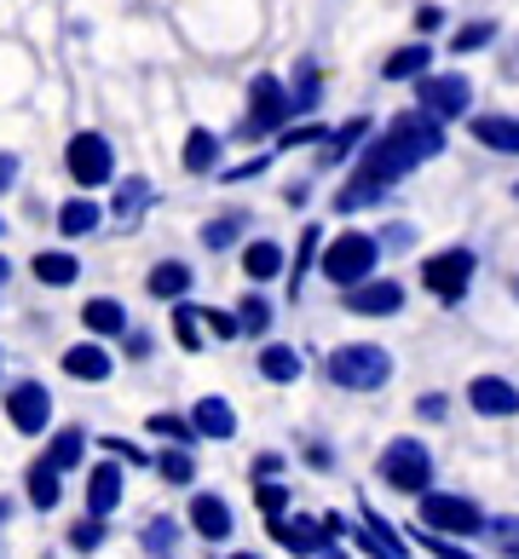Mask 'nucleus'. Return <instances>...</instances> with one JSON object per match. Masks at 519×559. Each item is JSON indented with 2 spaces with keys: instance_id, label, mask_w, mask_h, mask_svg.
Masks as SVG:
<instances>
[{
  "instance_id": "nucleus-1",
  "label": "nucleus",
  "mask_w": 519,
  "mask_h": 559,
  "mask_svg": "<svg viewBox=\"0 0 519 559\" xmlns=\"http://www.w3.org/2000/svg\"><path fill=\"white\" fill-rule=\"evenodd\" d=\"M329 381L341 392H376L392 381V352L387 346H369V341H352L329 352Z\"/></svg>"
},
{
  "instance_id": "nucleus-2",
  "label": "nucleus",
  "mask_w": 519,
  "mask_h": 559,
  "mask_svg": "<svg viewBox=\"0 0 519 559\" xmlns=\"http://www.w3.org/2000/svg\"><path fill=\"white\" fill-rule=\"evenodd\" d=\"M376 260H381V237H369V231H341V237L318 254L323 277L335 283V288H352V283L376 277Z\"/></svg>"
},
{
  "instance_id": "nucleus-3",
  "label": "nucleus",
  "mask_w": 519,
  "mask_h": 559,
  "mask_svg": "<svg viewBox=\"0 0 519 559\" xmlns=\"http://www.w3.org/2000/svg\"><path fill=\"white\" fill-rule=\"evenodd\" d=\"M295 121V98L278 75H255L248 81V116H243V139H266V133H283Z\"/></svg>"
},
{
  "instance_id": "nucleus-4",
  "label": "nucleus",
  "mask_w": 519,
  "mask_h": 559,
  "mask_svg": "<svg viewBox=\"0 0 519 559\" xmlns=\"http://www.w3.org/2000/svg\"><path fill=\"white\" fill-rule=\"evenodd\" d=\"M381 479L392 490H404V496H427L433 490V455L427 444H415V439H392L381 450Z\"/></svg>"
},
{
  "instance_id": "nucleus-5",
  "label": "nucleus",
  "mask_w": 519,
  "mask_h": 559,
  "mask_svg": "<svg viewBox=\"0 0 519 559\" xmlns=\"http://www.w3.org/2000/svg\"><path fill=\"white\" fill-rule=\"evenodd\" d=\"M64 168H70V179L81 185V191H98V185H110L116 179V151H110V139L104 133H75L70 144H64Z\"/></svg>"
},
{
  "instance_id": "nucleus-6",
  "label": "nucleus",
  "mask_w": 519,
  "mask_h": 559,
  "mask_svg": "<svg viewBox=\"0 0 519 559\" xmlns=\"http://www.w3.org/2000/svg\"><path fill=\"white\" fill-rule=\"evenodd\" d=\"M473 272H480V254H473V248H462V242H456V248H439V254L422 260V283H427L439 300H450V306L468 295Z\"/></svg>"
},
{
  "instance_id": "nucleus-7",
  "label": "nucleus",
  "mask_w": 519,
  "mask_h": 559,
  "mask_svg": "<svg viewBox=\"0 0 519 559\" xmlns=\"http://www.w3.org/2000/svg\"><path fill=\"white\" fill-rule=\"evenodd\" d=\"M415 168H422V156L404 151L399 133H381V139H369L364 151H358V174H369L376 185H387V191H392V185H404Z\"/></svg>"
},
{
  "instance_id": "nucleus-8",
  "label": "nucleus",
  "mask_w": 519,
  "mask_h": 559,
  "mask_svg": "<svg viewBox=\"0 0 519 559\" xmlns=\"http://www.w3.org/2000/svg\"><path fill=\"white\" fill-rule=\"evenodd\" d=\"M422 525H427V531H439V536H473V531H485L491 520L468 502V496L427 490V496H422Z\"/></svg>"
},
{
  "instance_id": "nucleus-9",
  "label": "nucleus",
  "mask_w": 519,
  "mask_h": 559,
  "mask_svg": "<svg viewBox=\"0 0 519 559\" xmlns=\"http://www.w3.org/2000/svg\"><path fill=\"white\" fill-rule=\"evenodd\" d=\"M415 105H422V110H433V116H439V121H462L468 110H473V81L468 75H422V81H415Z\"/></svg>"
},
{
  "instance_id": "nucleus-10",
  "label": "nucleus",
  "mask_w": 519,
  "mask_h": 559,
  "mask_svg": "<svg viewBox=\"0 0 519 559\" xmlns=\"http://www.w3.org/2000/svg\"><path fill=\"white\" fill-rule=\"evenodd\" d=\"M7 421H12V432H24V439L47 432L52 427V392L40 386L35 376L30 381H12L7 386Z\"/></svg>"
},
{
  "instance_id": "nucleus-11",
  "label": "nucleus",
  "mask_w": 519,
  "mask_h": 559,
  "mask_svg": "<svg viewBox=\"0 0 519 559\" xmlns=\"http://www.w3.org/2000/svg\"><path fill=\"white\" fill-rule=\"evenodd\" d=\"M387 133H399L404 151H415L422 162H433V156L445 151V121L433 116V110H422V105H415V110H399V116L387 121Z\"/></svg>"
},
{
  "instance_id": "nucleus-12",
  "label": "nucleus",
  "mask_w": 519,
  "mask_h": 559,
  "mask_svg": "<svg viewBox=\"0 0 519 559\" xmlns=\"http://www.w3.org/2000/svg\"><path fill=\"white\" fill-rule=\"evenodd\" d=\"M341 300H346V312H358V318H392V312H404V283L364 277V283L341 288Z\"/></svg>"
},
{
  "instance_id": "nucleus-13",
  "label": "nucleus",
  "mask_w": 519,
  "mask_h": 559,
  "mask_svg": "<svg viewBox=\"0 0 519 559\" xmlns=\"http://www.w3.org/2000/svg\"><path fill=\"white\" fill-rule=\"evenodd\" d=\"M468 404H473V416L508 421V416H519V386L503 376H480V381H468Z\"/></svg>"
},
{
  "instance_id": "nucleus-14",
  "label": "nucleus",
  "mask_w": 519,
  "mask_h": 559,
  "mask_svg": "<svg viewBox=\"0 0 519 559\" xmlns=\"http://www.w3.org/2000/svg\"><path fill=\"white\" fill-rule=\"evenodd\" d=\"M468 133L485 144L496 156H519V116H503V110H485V116H468Z\"/></svg>"
},
{
  "instance_id": "nucleus-15",
  "label": "nucleus",
  "mask_w": 519,
  "mask_h": 559,
  "mask_svg": "<svg viewBox=\"0 0 519 559\" xmlns=\"http://www.w3.org/2000/svg\"><path fill=\"white\" fill-rule=\"evenodd\" d=\"M278 543L288 548V554H300V559H311V554H323L329 543H335V531H329L323 520H311V513H300V520H283L278 531Z\"/></svg>"
},
{
  "instance_id": "nucleus-16",
  "label": "nucleus",
  "mask_w": 519,
  "mask_h": 559,
  "mask_svg": "<svg viewBox=\"0 0 519 559\" xmlns=\"http://www.w3.org/2000/svg\"><path fill=\"white\" fill-rule=\"evenodd\" d=\"M191 531L202 543H225V536H232V502H225L220 490H202L191 502Z\"/></svg>"
},
{
  "instance_id": "nucleus-17",
  "label": "nucleus",
  "mask_w": 519,
  "mask_h": 559,
  "mask_svg": "<svg viewBox=\"0 0 519 559\" xmlns=\"http://www.w3.org/2000/svg\"><path fill=\"white\" fill-rule=\"evenodd\" d=\"M288 272V254H283V242L278 237H255L243 248V277L248 283H272V277H283Z\"/></svg>"
},
{
  "instance_id": "nucleus-18",
  "label": "nucleus",
  "mask_w": 519,
  "mask_h": 559,
  "mask_svg": "<svg viewBox=\"0 0 519 559\" xmlns=\"http://www.w3.org/2000/svg\"><path fill=\"white\" fill-rule=\"evenodd\" d=\"M116 508H121V462H98V467L87 473V513L110 520Z\"/></svg>"
},
{
  "instance_id": "nucleus-19",
  "label": "nucleus",
  "mask_w": 519,
  "mask_h": 559,
  "mask_svg": "<svg viewBox=\"0 0 519 559\" xmlns=\"http://www.w3.org/2000/svg\"><path fill=\"white\" fill-rule=\"evenodd\" d=\"M110 369H116V358H110V352H104L98 341H81V346H70V352H64V376L87 381V386L110 381Z\"/></svg>"
},
{
  "instance_id": "nucleus-20",
  "label": "nucleus",
  "mask_w": 519,
  "mask_h": 559,
  "mask_svg": "<svg viewBox=\"0 0 519 559\" xmlns=\"http://www.w3.org/2000/svg\"><path fill=\"white\" fill-rule=\"evenodd\" d=\"M24 490H30L35 513H52V508H58V496H64V473H58L47 455H35L30 473H24Z\"/></svg>"
},
{
  "instance_id": "nucleus-21",
  "label": "nucleus",
  "mask_w": 519,
  "mask_h": 559,
  "mask_svg": "<svg viewBox=\"0 0 519 559\" xmlns=\"http://www.w3.org/2000/svg\"><path fill=\"white\" fill-rule=\"evenodd\" d=\"M98 225H104V209H98V202H93L87 191L70 197L64 209H58V237H64V242H75V237H93Z\"/></svg>"
},
{
  "instance_id": "nucleus-22",
  "label": "nucleus",
  "mask_w": 519,
  "mask_h": 559,
  "mask_svg": "<svg viewBox=\"0 0 519 559\" xmlns=\"http://www.w3.org/2000/svg\"><path fill=\"white\" fill-rule=\"evenodd\" d=\"M191 283H197V272L185 260H156L151 277H144V288H151L156 300H185V295H191Z\"/></svg>"
},
{
  "instance_id": "nucleus-23",
  "label": "nucleus",
  "mask_w": 519,
  "mask_h": 559,
  "mask_svg": "<svg viewBox=\"0 0 519 559\" xmlns=\"http://www.w3.org/2000/svg\"><path fill=\"white\" fill-rule=\"evenodd\" d=\"M220 144H225V139H220L214 128H191V133H185V151H179L185 174H197V179L214 174V168H220Z\"/></svg>"
},
{
  "instance_id": "nucleus-24",
  "label": "nucleus",
  "mask_w": 519,
  "mask_h": 559,
  "mask_svg": "<svg viewBox=\"0 0 519 559\" xmlns=\"http://www.w3.org/2000/svg\"><path fill=\"white\" fill-rule=\"evenodd\" d=\"M427 70H433V47H427V40H410V47L387 52V64H381V81H422Z\"/></svg>"
},
{
  "instance_id": "nucleus-25",
  "label": "nucleus",
  "mask_w": 519,
  "mask_h": 559,
  "mask_svg": "<svg viewBox=\"0 0 519 559\" xmlns=\"http://www.w3.org/2000/svg\"><path fill=\"white\" fill-rule=\"evenodd\" d=\"M191 421H197V432L202 439H237V409L225 404V399H202L197 409H191Z\"/></svg>"
},
{
  "instance_id": "nucleus-26",
  "label": "nucleus",
  "mask_w": 519,
  "mask_h": 559,
  "mask_svg": "<svg viewBox=\"0 0 519 559\" xmlns=\"http://www.w3.org/2000/svg\"><path fill=\"white\" fill-rule=\"evenodd\" d=\"M35 283H47V288H70L81 277V260L70 254V248H47V254H35Z\"/></svg>"
},
{
  "instance_id": "nucleus-27",
  "label": "nucleus",
  "mask_w": 519,
  "mask_h": 559,
  "mask_svg": "<svg viewBox=\"0 0 519 559\" xmlns=\"http://www.w3.org/2000/svg\"><path fill=\"white\" fill-rule=\"evenodd\" d=\"M81 323H87L93 329V335H128V306H121V300H110V295H98V300H87V306H81Z\"/></svg>"
},
{
  "instance_id": "nucleus-28",
  "label": "nucleus",
  "mask_w": 519,
  "mask_h": 559,
  "mask_svg": "<svg viewBox=\"0 0 519 559\" xmlns=\"http://www.w3.org/2000/svg\"><path fill=\"white\" fill-rule=\"evenodd\" d=\"M376 202H387V185H376L369 174L352 168V179L335 191V214H358V209H376Z\"/></svg>"
},
{
  "instance_id": "nucleus-29",
  "label": "nucleus",
  "mask_w": 519,
  "mask_h": 559,
  "mask_svg": "<svg viewBox=\"0 0 519 559\" xmlns=\"http://www.w3.org/2000/svg\"><path fill=\"white\" fill-rule=\"evenodd\" d=\"M369 133H376V121H369V116L341 121V128L329 133V144H323V162H346L352 151H364V144H369Z\"/></svg>"
},
{
  "instance_id": "nucleus-30",
  "label": "nucleus",
  "mask_w": 519,
  "mask_h": 559,
  "mask_svg": "<svg viewBox=\"0 0 519 559\" xmlns=\"http://www.w3.org/2000/svg\"><path fill=\"white\" fill-rule=\"evenodd\" d=\"M87 444H93V439H87L81 427H58V432H52V444L40 450V455H47L58 473H75V467H81V455H87Z\"/></svg>"
},
{
  "instance_id": "nucleus-31",
  "label": "nucleus",
  "mask_w": 519,
  "mask_h": 559,
  "mask_svg": "<svg viewBox=\"0 0 519 559\" xmlns=\"http://www.w3.org/2000/svg\"><path fill=\"white\" fill-rule=\"evenodd\" d=\"M288 98H295V116H311V110H318V98H323V70L311 64V58H300V64H295Z\"/></svg>"
},
{
  "instance_id": "nucleus-32",
  "label": "nucleus",
  "mask_w": 519,
  "mask_h": 559,
  "mask_svg": "<svg viewBox=\"0 0 519 559\" xmlns=\"http://www.w3.org/2000/svg\"><path fill=\"white\" fill-rule=\"evenodd\" d=\"M255 369H260L272 386H288V381L300 376V352H295V346H260V364H255Z\"/></svg>"
},
{
  "instance_id": "nucleus-33",
  "label": "nucleus",
  "mask_w": 519,
  "mask_h": 559,
  "mask_svg": "<svg viewBox=\"0 0 519 559\" xmlns=\"http://www.w3.org/2000/svg\"><path fill=\"white\" fill-rule=\"evenodd\" d=\"M248 231V214H220V219H208L202 225V248H208V254H225V248H237V237Z\"/></svg>"
},
{
  "instance_id": "nucleus-34",
  "label": "nucleus",
  "mask_w": 519,
  "mask_h": 559,
  "mask_svg": "<svg viewBox=\"0 0 519 559\" xmlns=\"http://www.w3.org/2000/svg\"><path fill=\"white\" fill-rule=\"evenodd\" d=\"M139 548L151 554V559H168L179 548V520H174V513H156V520L139 531Z\"/></svg>"
},
{
  "instance_id": "nucleus-35",
  "label": "nucleus",
  "mask_w": 519,
  "mask_h": 559,
  "mask_svg": "<svg viewBox=\"0 0 519 559\" xmlns=\"http://www.w3.org/2000/svg\"><path fill=\"white\" fill-rule=\"evenodd\" d=\"M156 473L168 485H197V455H191V444H168L156 455Z\"/></svg>"
},
{
  "instance_id": "nucleus-36",
  "label": "nucleus",
  "mask_w": 519,
  "mask_h": 559,
  "mask_svg": "<svg viewBox=\"0 0 519 559\" xmlns=\"http://www.w3.org/2000/svg\"><path fill=\"white\" fill-rule=\"evenodd\" d=\"M144 202H151V179H128V185H116V197H110V214L128 225V219H139L144 214Z\"/></svg>"
},
{
  "instance_id": "nucleus-37",
  "label": "nucleus",
  "mask_w": 519,
  "mask_h": 559,
  "mask_svg": "<svg viewBox=\"0 0 519 559\" xmlns=\"http://www.w3.org/2000/svg\"><path fill=\"white\" fill-rule=\"evenodd\" d=\"M237 323H243V335L266 341V329L278 323V312H272V300H266V295H243L237 300Z\"/></svg>"
},
{
  "instance_id": "nucleus-38",
  "label": "nucleus",
  "mask_w": 519,
  "mask_h": 559,
  "mask_svg": "<svg viewBox=\"0 0 519 559\" xmlns=\"http://www.w3.org/2000/svg\"><path fill=\"white\" fill-rule=\"evenodd\" d=\"M255 508H260L266 531H278V525L288 520V490H283L278 479H260V485H255Z\"/></svg>"
},
{
  "instance_id": "nucleus-39",
  "label": "nucleus",
  "mask_w": 519,
  "mask_h": 559,
  "mask_svg": "<svg viewBox=\"0 0 519 559\" xmlns=\"http://www.w3.org/2000/svg\"><path fill=\"white\" fill-rule=\"evenodd\" d=\"M323 254V231L318 225H306L300 231V248H295V272H288V295H300V283L311 277V260Z\"/></svg>"
},
{
  "instance_id": "nucleus-40",
  "label": "nucleus",
  "mask_w": 519,
  "mask_h": 559,
  "mask_svg": "<svg viewBox=\"0 0 519 559\" xmlns=\"http://www.w3.org/2000/svg\"><path fill=\"white\" fill-rule=\"evenodd\" d=\"M202 306H191V300H174V341L185 346V352H197L202 346Z\"/></svg>"
},
{
  "instance_id": "nucleus-41",
  "label": "nucleus",
  "mask_w": 519,
  "mask_h": 559,
  "mask_svg": "<svg viewBox=\"0 0 519 559\" xmlns=\"http://www.w3.org/2000/svg\"><path fill=\"white\" fill-rule=\"evenodd\" d=\"M491 40H496V24H491V17H473V24H462V29L450 35V52H456V58H468V52L491 47Z\"/></svg>"
},
{
  "instance_id": "nucleus-42",
  "label": "nucleus",
  "mask_w": 519,
  "mask_h": 559,
  "mask_svg": "<svg viewBox=\"0 0 519 559\" xmlns=\"http://www.w3.org/2000/svg\"><path fill=\"white\" fill-rule=\"evenodd\" d=\"M104 536H110V525H104L98 513H87V520H75V525H70V548H75V554H98V548H104Z\"/></svg>"
},
{
  "instance_id": "nucleus-43",
  "label": "nucleus",
  "mask_w": 519,
  "mask_h": 559,
  "mask_svg": "<svg viewBox=\"0 0 519 559\" xmlns=\"http://www.w3.org/2000/svg\"><path fill=\"white\" fill-rule=\"evenodd\" d=\"M151 432H156V439H168V444H197L202 439L191 416H151Z\"/></svg>"
},
{
  "instance_id": "nucleus-44",
  "label": "nucleus",
  "mask_w": 519,
  "mask_h": 559,
  "mask_svg": "<svg viewBox=\"0 0 519 559\" xmlns=\"http://www.w3.org/2000/svg\"><path fill=\"white\" fill-rule=\"evenodd\" d=\"M306 144H329V128H323V121H295V128H283L278 151H306Z\"/></svg>"
},
{
  "instance_id": "nucleus-45",
  "label": "nucleus",
  "mask_w": 519,
  "mask_h": 559,
  "mask_svg": "<svg viewBox=\"0 0 519 559\" xmlns=\"http://www.w3.org/2000/svg\"><path fill=\"white\" fill-rule=\"evenodd\" d=\"M202 323H208V335H214V341H237L243 335L237 312H220V306H202Z\"/></svg>"
},
{
  "instance_id": "nucleus-46",
  "label": "nucleus",
  "mask_w": 519,
  "mask_h": 559,
  "mask_svg": "<svg viewBox=\"0 0 519 559\" xmlns=\"http://www.w3.org/2000/svg\"><path fill=\"white\" fill-rule=\"evenodd\" d=\"M381 248H399V254H404V248H415V225L410 219H392L387 231H381Z\"/></svg>"
},
{
  "instance_id": "nucleus-47",
  "label": "nucleus",
  "mask_w": 519,
  "mask_h": 559,
  "mask_svg": "<svg viewBox=\"0 0 519 559\" xmlns=\"http://www.w3.org/2000/svg\"><path fill=\"white\" fill-rule=\"evenodd\" d=\"M104 450L110 455H128V467H144V462H156V455H144L133 439H104Z\"/></svg>"
},
{
  "instance_id": "nucleus-48",
  "label": "nucleus",
  "mask_w": 519,
  "mask_h": 559,
  "mask_svg": "<svg viewBox=\"0 0 519 559\" xmlns=\"http://www.w3.org/2000/svg\"><path fill=\"white\" fill-rule=\"evenodd\" d=\"M415 409H422V421H445L450 399H445V392H422V404H415Z\"/></svg>"
},
{
  "instance_id": "nucleus-49",
  "label": "nucleus",
  "mask_w": 519,
  "mask_h": 559,
  "mask_svg": "<svg viewBox=\"0 0 519 559\" xmlns=\"http://www.w3.org/2000/svg\"><path fill=\"white\" fill-rule=\"evenodd\" d=\"M278 473H283V455H278V450H260V455H255V485H260V479H278Z\"/></svg>"
},
{
  "instance_id": "nucleus-50",
  "label": "nucleus",
  "mask_w": 519,
  "mask_h": 559,
  "mask_svg": "<svg viewBox=\"0 0 519 559\" xmlns=\"http://www.w3.org/2000/svg\"><path fill=\"white\" fill-rule=\"evenodd\" d=\"M17 174H24V162H17L12 151H0V197H7L12 185H17Z\"/></svg>"
},
{
  "instance_id": "nucleus-51",
  "label": "nucleus",
  "mask_w": 519,
  "mask_h": 559,
  "mask_svg": "<svg viewBox=\"0 0 519 559\" xmlns=\"http://www.w3.org/2000/svg\"><path fill=\"white\" fill-rule=\"evenodd\" d=\"M439 24H445V7H433V0H427V7H415V29H422V35H433Z\"/></svg>"
},
{
  "instance_id": "nucleus-52",
  "label": "nucleus",
  "mask_w": 519,
  "mask_h": 559,
  "mask_svg": "<svg viewBox=\"0 0 519 559\" xmlns=\"http://www.w3.org/2000/svg\"><path fill=\"white\" fill-rule=\"evenodd\" d=\"M272 156H278V151H266V156H255V162H243V168H225V179H255V174L272 168Z\"/></svg>"
},
{
  "instance_id": "nucleus-53",
  "label": "nucleus",
  "mask_w": 519,
  "mask_h": 559,
  "mask_svg": "<svg viewBox=\"0 0 519 559\" xmlns=\"http://www.w3.org/2000/svg\"><path fill=\"white\" fill-rule=\"evenodd\" d=\"M427 548H433V554H439V559H473V554H462V548H456V543H445V536H439V531H433V536H427Z\"/></svg>"
},
{
  "instance_id": "nucleus-54",
  "label": "nucleus",
  "mask_w": 519,
  "mask_h": 559,
  "mask_svg": "<svg viewBox=\"0 0 519 559\" xmlns=\"http://www.w3.org/2000/svg\"><path fill=\"white\" fill-rule=\"evenodd\" d=\"M306 462L318 473H329V467H335V455H329V444H306Z\"/></svg>"
},
{
  "instance_id": "nucleus-55",
  "label": "nucleus",
  "mask_w": 519,
  "mask_h": 559,
  "mask_svg": "<svg viewBox=\"0 0 519 559\" xmlns=\"http://www.w3.org/2000/svg\"><path fill=\"white\" fill-rule=\"evenodd\" d=\"M128 358H151V335L144 329H128Z\"/></svg>"
},
{
  "instance_id": "nucleus-56",
  "label": "nucleus",
  "mask_w": 519,
  "mask_h": 559,
  "mask_svg": "<svg viewBox=\"0 0 519 559\" xmlns=\"http://www.w3.org/2000/svg\"><path fill=\"white\" fill-rule=\"evenodd\" d=\"M503 70H508V75H514V81H519V47H514V52H508V64H503Z\"/></svg>"
},
{
  "instance_id": "nucleus-57",
  "label": "nucleus",
  "mask_w": 519,
  "mask_h": 559,
  "mask_svg": "<svg viewBox=\"0 0 519 559\" xmlns=\"http://www.w3.org/2000/svg\"><path fill=\"white\" fill-rule=\"evenodd\" d=\"M12 520V502H7V496H0V525H7Z\"/></svg>"
},
{
  "instance_id": "nucleus-58",
  "label": "nucleus",
  "mask_w": 519,
  "mask_h": 559,
  "mask_svg": "<svg viewBox=\"0 0 519 559\" xmlns=\"http://www.w3.org/2000/svg\"><path fill=\"white\" fill-rule=\"evenodd\" d=\"M7 277H12V260H7V254H0V283H7Z\"/></svg>"
},
{
  "instance_id": "nucleus-59",
  "label": "nucleus",
  "mask_w": 519,
  "mask_h": 559,
  "mask_svg": "<svg viewBox=\"0 0 519 559\" xmlns=\"http://www.w3.org/2000/svg\"><path fill=\"white\" fill-rule=\"evenodd\" d=\"M225 559H266V554H225Z\"/></svg>"
},
{
  "instance_id": "nucleus-60",
  "label": "nucleus",
  "mask_w": 519,
  "mask_h": 559,
  "mask_svg": "<svg viewBox=\"0 0 519 559\" xmlns=\"http://www.w3.org/2000/svg\"><path fill=\"white\" fill-rule=\"evenodd\" d=\"M0 237H7V219H0Z\"/></svg>"
},
{
  "instance_id": "nucleus-61",
  "label": "nucleus",
  "mask_w": 519,
  "mask_h": 559,
  "mask_svg": "<svg viewBox=\"0 0 519 559\" xmlns=\"http://www.w3.org/2000/svg\"><path fill=\"white\" fill-rule=\"evenodd\" d=\"M514 295H519V277H514Z\"/></svg>"
},
{
  "instance_id": "nucleus-62",
  "label": "nucleus",
  "mask_w": 519,
  "mask_h": 559,
  "mask_svg": "<svg viewBox=\"0 0 519 559\" xmlns=\"http://www.w3.org/2000/svg\"><path fill=\"white\" fill-rule=\"evenodd\" d=\"M514 202H519V185H514Z\"/></svg>"
}]
</instances>
